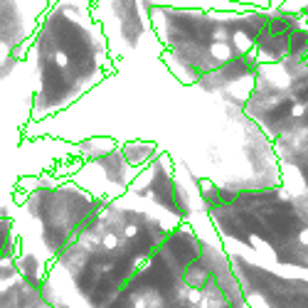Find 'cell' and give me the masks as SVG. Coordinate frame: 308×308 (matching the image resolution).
Returning <instances> with one entry per match:
<instances>
[{
  "label": "cell",
  "instance_id": "obj_1",
  "mask_svg": "<svg viewBox=\"0 0 308 308\" xmlns=\"http://www.w3.org/2000/svg\"><path fill=\"white\" fill-rule=\"evenodd\" d=\"M148 20L163 42L165 62L185 84L227 94L244 106L254 91L259 60L256 45L271 12L225 15L220 10H187L146 5Z\"/></svg>",
  "mask_w": 308,
  "mask_h": 308
},
{
  "label": "cell",
  "instance_id": "obj_2",
  "mask_svg": "<svg viewBox=\"0 0 308 308\" xmlns=\"http://www.w3.org/2000/svg\"><path fill=\"white\" fill-rule=\"evenodd\" d=\"M200 197L225 244L249 249L251 261L274 271L308 274V197L281 183L256 190H225L200 180Z\"/></svg>",
  "mask_w": 308,
  "mask_h": 308
},
{
  "label": "cell",
  "instance_id": "obj_3",
  "mask_svg": "<svg viewBox=\"0 0 308 308\" xmlns=\"http://www.w3.org/2000/svg\"><path fill=\"white\" fill-rule=\"evenodd\" d=\"M109 69V47L99 22L84 0H62L55 10L50 35L40 42V101L47 109H62Z\"/></svg>",
  "mask_w": 308,
  "mask_h": 308
}]
</instances>
